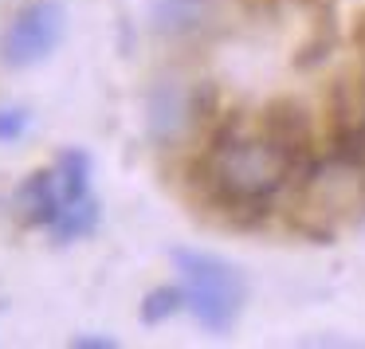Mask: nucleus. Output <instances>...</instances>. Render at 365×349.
<instances>
[{
  "mask_svg": "<svg viewBox=\"0 0 365 349\" xmlns=\"http://www.w3.org/2000/svg\"><path fill=\"white\" fill-rule=\"evenodd\" d=\"M177 310H185V286H153L142 298V322L161 325V322H169Z\"/></svg>",
  "mask_w": 365,
  "mask_h": 349,
  "instance_id": "9",
  "label": "nucleus"
},
{
  "mask_svg": "<svg viewBox=\"0 0 365 349\" xmlns=\"http://www.w3.org/2000/svg\"><path fill=\"white\" fill-rule=\"evenodd\" d=\"M51 173H56V184H59L63 204L91 197V157L83 150H63L56 157V169H51Z\"/></svg>",
  "mask_w": 365,
  "mask_h": 349,
  "instance_id": "5",
  "label": "nucleus"
},
{
  "mask_svg": "<svg viewBox=\"0 0 365 349\" xmlns=\"http://www.w3.org/2000/svg\"><path fill=\"white\" fill-rule=\"evenodd\" d=\"M16 208L28 224H40V228H51L63 208V197H59V184H56V173H32L16 192Z\"/></svg>",
  "mask_w": 365,
  "mask_h": 349,
  "instance_id": "4",
  "label": "nucleus"
},
{
  "mask_svg": "<svg viewBox=\"0 0 365 349\" xmlns=\"http://www.w3.org/2000/svg\"><path fill=\"white\" fill-rule=\"evenodd\" d=\"M32 126V114L24 106H0V142H20Z\"/></svg>",
  "mask_w": 365,
  "mask_h": 349,
  "instance_id": "10",
  "label": "nucleus"
},
{
  "mask_svg": "<svg viewBox=\"0 0 365 349\" xmlns=\"http://www.w3.org/2000/svg\"><path fill=\"white\" fill-rule=\"evenodd\" d=\"M169 259H173L185 286V310H192V318L212 333L232 330L247 298L244 275L220 255L192 251V247H173Z\"/></svg>",
  "mask_w": 365,
  "mask_h": 349,
  "instance_id": "2",
  "label": "nucleus"
},
{
  "mask_svg": "<svg viewBox=\"0 0 365 349\" xmlns=\"http://www.w3.org/2000/svg\"><path fill=\"white\" fill-rule=\"evenodd\" d=\"M205 0H153V28L165 36H181L200 28Z\"/></svg>",
  "mask_w": 365,
  "mask_h": 349,
  "instance_id": "6",
  "label": "nucleus"
},
{
  "mask_svg": "<svg viewBox=\"0 0 365 349\" xmlns=\"http://www.w3.org/2000/svg\"><path fill=\"white\" fill-rule=\"evenodd\" d=\"M75 349H114L110 338H71Z\"/></svg>",
  "mask_w": 365,
  "mask_h": 349,
  "instance_id": "11",
  "label": "nucleus"
},
{
  "mask_svg": "<svg viewBox=\"0 0 365 349\" xmlns=\"http://www.w3.org/2000/svg\"><path fill=\"white\" fill-rule=\"evenodd\" d=\"M67 32V12L59 0H28L0 36V63L12 71L36 67L59 48Z\"/></svg>",
  "mask_w": 365,
  "mask_h": 349,
  "instance_id": "3",
  "label": "nucleus"
},
{
  "mask_svg": "<svg viewBox=\"0 0 365 349\" xmlns=\"http://www.w3.org/2000/svg\"><path fill=\"white\" fill-rule=\"evenodd\" d=\"M98 200L95 197H83V200H71V204H63L59 208V216H56V224H51V231H56V239H83V236H91V231L98 228Z\"/></svg>",
  "mask_w": 365,
  "mask_h": 349,
  "instance_id": "7",
  "label": "nucleus"
},
{
  "mask_svg": "<svg viewBox=\"0 0 365 349\" xmlns=\"http://www.w3.org/2000/svg\"><path fill=\"white\" fill-rule=\"evenodd\" d=\"M150 122H153V134H158L161 142H169V137H177L189 126V103H185L181 95H173V90H165L161 103H153Z\"/></svg>",
  "mask_w": 365,
  "mask_h": 349,
  "instance_id": "8",
  "label": "nucleus"
},
{
  "mask_svg": "<svg viewBox=\"0 0 365 349\" xmlns=\"http://www.w3.org/2000/svg\"><path fill=\"white\" fill-rule=\"evenodd\" d=\"M294 173V157L275 142V137H228L216 145L208 161V181L224 204L236 208H259L287 184Z\"/></svg>",
  "mask_w": 365,
  "mask_h": 349,
  "instance_id": "1",
  "label": "nucleus"
}]
</instances>
